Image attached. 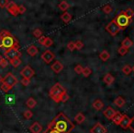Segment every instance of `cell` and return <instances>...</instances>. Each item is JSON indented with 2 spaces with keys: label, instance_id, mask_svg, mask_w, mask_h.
I'll return each instance as SVG.
<instances>
[{
  "label": "cell",
  "instance_id": "ba28073f",
  "mask_svg": "<svg viewBox=\"0 0 134 133\" xmlns=\"http://www.w3.org/2000/svg\"><path fill=\"white\" fill-rule=\"evenodd\" d=\"M34 74H35V72H34V70H32L30 66H26V67L20 71V75L22 76L24 79L30 80L34 76Z\"/></svg>",
  "mask_w": 134,
  "mask_h": 133
},
{
  "label": "cell",
  "instance_id": "30bf717a",
  "mask_svg": "<svg viewBox=\"0 0 134 133\" xmlns=\"http://www.w3.org/2000/svg\"><path fill=\"white\" fill-rule=\"evenodd\" d=\"M55 57V55L50 50H46L45 52H43V54L41 55V59L45 62L46 64H50L52 60Z\"/></svg>",
  "mask_w": 134,
  "mask_h": 133
},
{
  "label": "cell",
  "instance_id": "74e56055",
  "mask_svg": "<svg viewBox=\"0 0 134 133\" xmlns=\"http://www.w3.org/2000/svg\"><path fill=\"white\" fill-rule=\"evenodd\" d=\"M8 3H9V0H0V8H6Z\"/></svg>",
  "mask_w": 134,
  "mask_h": 133
},
{
  "label": "cell",
  "instance_id": "9a60e30c",
  "mask_svg": "<svg viewBox=\"0 0 134 133\" xmlns=\"http://www.w3.org/2000/svg\"><path fill=\"white\" fill-rule=\"evenodd\" d=\"M130 118L127 115H123V118H122V120H121L119 126H120L123 129H128L129 127H130Z\"/></svg>",
  "mask_w": 134,
  "mask_h": 133
},
{
  "label": "cell",
  "instance_id": "277c9868",
  "mask_svg": "<svg viewBox=\"0 0 134 133\" xmlns=\"http://www.w3.org/2000/svg\"><path fill=\"white\" fill-rule=\"evenodd\" d=\"M114 19H115L116 23H117L118 26H119L121 30H124L125 28H127V27L130 25V23L131 22V19H130L128 16H126L124 11H121Z\"/></svg>",
  "mask_w": 134,
  "mask_h": 133
},
{
  "label": "cell",
  "instance_id": "f907efd6",
  "mask_svg": "<svg viewBox=\"0 0 134 133\" xmlns=\"http://www.w3.org/2000/svg\"><path fill=\"white\" fill-rule=\"evenodd\" d=\"M132 71H134V67H133V68H132Z\"/></svg>",
  "mask_w": 134,
  "mask_h": 133
},
{
  "label": "cell",
  "instance_id": "2e32d148",
  "mask_svg": "<svg viewBox=\"0 0 134 133\" xmlns=\"http://www.w3.org/2000/svg\"><path fill=\"white\" fill-rule=\"evenodd\" d=\"M38 52H39L38 48L33 45H30V46L27 48V53H28V55H30V56H35L36 55L38 54Z\"/></svg>",
  "mask_w": 134,
  "mask_h": 133
},
{
  "label": "cell",
  "instance_id": "6da1fadb",
  "mask_svg": "<svg viewBox=\"0 0 134 133\" xmlns=\"http://www.w3.org/2000/svg\"><path fill=\"white\" fill-rule=\"evenodd\" d=\"M54 119V129L60 133H71L75 129V125L63 113H59Z\"/></svg>",
  "mask_w": 134,
  "mask_h": 133
},
{
  "label": "cell",
  "instance_id": "7dc6e473",
  "mask_svg": "<svg viewBox=\"0 0 134 133\" xmlns=\"http://www.w3.org/2000/svg\"><path fill=\"white\" fill-rule=\"evenodd\" d=\"M49 133H60L58 130H56V129H52V130H49Z\"/></svg>",
  "mask_w": 134,
  "mask_h": 133
},
{
  "label": "cell",
  "instance_id": "e0dca14e",
  "mask_svg": "<svg viewBox=\"0 0 134 133\" xmlns=\"http://www.w3.org/2000/svg\"><path fill=\"white\" fill-rule=\"evenodd\" d=\"M103 81H104V82L106 83V84L110 85V84H112L114 81H115V78H114L113 75H111L110 73H108V74H106V75L104 76V78H103Z\"/></svg>",
  "mask_w": 134,
  "mask_h": 133
},
{
  "label": "cell",
  "instance_id": "d6a6232c",
  "mask_svg": "<svg viewBox=\"0 0 134 133\" xmlns=\"http://www.w3.org/2000/svg\"><path fill=\"white\" fill-rule=\"evenodd\" d=\"M118 52H119V54L120 55V56H125V55L129 52V49L125 48V47H123V46H120L119 48V50H118Z\"/></svg>",
  "mask_w": 134,
  "mask_h": 133
},
{
  "label": "cell",
  "instance_id": "bcb514c9",
  "mask_svg": "<svg viewBox=\"0 0 134 133\" xmlns=\"http://www.w3.org/2000/svg\"><path fill=\"white\" fill-rule=\"evenodd\" d=\"M46 39H47V37L46 36H41V38H39V43H41V45H44V43H45V41H46Z\"/></svg>",
  "mask_w": 134,
  "mask_h": 133
},
{
  "label": "cell",
  "instance_id": "8d00e7d4",
  "mask_svg": "<svg viewBox=\"0 0 134 133\" xmlns=\"http://www.w3.org/2000/svg\"><path fill=\"white\" fill-rule=\"evenodd\" d=\"M52 45H53V41H52V40L51 39V38L47 37V39H46V41H45V43H44V45H43V46H45V47H51Z\"/></svg>",
  "mask_w": 134,
  "mask_h": 133
},
{
  "label": "cell",
  "instance_id": "681fc988",
  "mask_svg": "<svg viewBox=\"0 0 134 133\" xmlns=\"http://www.w3.org/2000/svg\"><path fill=\"white\" fill-rule=\"evenodd\" d=\"M2 81H3V78L1 77V76H0V84H1V83H2Z\"/></svg>",
  "mask_w": 134,
  "mask_h": 133
},
{
  "label": "cell",
  "instance_id": "836d02e7",
  "mask_svg": "<svg viewBox=\"0 0 134 133\" xmlns=\"http://www.w3.org/2000/svg\"><path fill=\"white\" fill-rule=\"evenodd\" d=\"M75 48H76L77 50H81V49L84 47V43H83L82 41H80V40L75 42Z\"/></svg>",
  "mask_w": 134,
  "mask_h": 133
},
{
  "label": "cell",
  "instance_id": "7a4b0ae2",
  "mask_svg": "<svg viewBox=\"0 0 134 133\" xmlns=\"http://www.w3.org/2000/svg\"><path fill=\"white\" fill-rule=\"evenodd\" d=\"M13 47L19 49V43L18 39L8 31H1L0 32V48L8 50Z\"/></svg>",
  "mask_w": 134,
  "mask_h": 133
},
{
  "label": "cell",
  "instance_id": "ffe728a7",
  "mask_svg": "<svg viewBox=\"0 0 134 133\" xmlns=\"http://www.w3.org/2000/svg\"><path fill=\"white\" fill-rule=\"evenodd\" d=\"M114 104H115V105H117L118 107H123L125 104H126V101H125V99L123 97H121V96H119V97H117L115 99V101H114Z\"/></svg>",
  "mask_w": 134,
  "mask_h": 133
},
{
  "label": "cell",
  "instance_id": "ac0fdd59",
  "mask_svg": "<svg viewBox=\"0 0 134 133\" xmlns=\"http://www.w3.org/2000/svg\"><path fill=\"white\" fill-rule=\"evenodd\" d=\"M93 107L96 109V110L100 111V110H102V108L104 107V103H103V102L101 101V100L97 99V100H96V101H94Z\"/></svg>",
  "mask_w": 134,
  "mask_h": 133
},
{
  "label": "cell",
  "instance_id": "83f0119b",
  "mask_svg": "<svg viewBox=\"0 0 134 133\" xmlns=\"http://www.w3.org/2000/svg\"><path fill=\"white\" fill-rule=\"evenodd\" d=\"M122 72L125 74V75H130L132 72V68L130 65H126L122 68Z\"/></svg>",
  "mask_w": 134,
  "mask_h": 133
},
{
  "label": "cell",
  "instance_id": "f1b7e54d",
  "mask_svg": "<svg viewBox=\"0 0 134 133\" xmlns=\"http://www.w3.org/2000/svg\"><path fill=\"white\" fill-rule=\"evenodd\" d=\"M102 10H103V12H104V13L109 14V13H111V11H112V8H111V6H110V5L107 4L102 8Z\"/></svg>",
  "mask_w": 134,
  "mask_h": 133
},
{
  "label": "cell",
  "instance_id": "7bdbcfd3",
  "mask_svg": "<svg viewBox=\"0 0 134 133\" xmlns=\"http://www.w3.org/2000/svg\"><path fill=\"white\" fill-rule=\"evenodd\" d=\"M8 61L6 59V58H4V59L2 60V62H1V64H0V67L3 68H5L8 67Z\"/></svg>",
  "mask_w": 134,
  "mask_h": 133
},
{
  "label": "cell",
  "instance_id": "4fadbf2b",
  "mask_svg": "<svg viewBox=\"0 0 134 133\" xmlns=\"http://www.w3.org/2000/svg\"><path fill=\"white\" fill-rule=\"evenodd\" d=\"M30 130L31 133H41L42 131V126L39 122H34L30 127Z\"/></svg>",
  "mask_w": 134,
  "mask_h": 133
},
{
  "label": "cell",
  "instance_id": "5bb4252c",
  "mask_svg": "<svg viewBox=\"0 0 134 133\" xmlns=\"http://www.w3.org/2000/svg\"><path fill=\"white\" fill-rule=\"evenodd\" d=\"M52 71H54L55 73H60V72L62 71V70H63V65L61 63L60 61H55L53 64L52 65Z\"/></svg>",
  "mask_w": 134,
  "mask_h": 133
},
{
  "label": "cell",
  "instance_id": "44dd1931",
  "mask_svg": "<svg viewBox=\"0 0 134 133\" xmlns=\"http://www.w3.org/2000/svg\"><path fill=\"white\" fill-rule=\"evenodd\" d=\"M61 19L64 23H69L72 19V15L70 13H68V12H64V13L61 16Z\"/></svg>",
  "mask_w": 134,
  "mask_h": 133
},
{
  "label": "cell",
  "instance_id": "52a82bcc",
  "mask_svg": "<svg viewBox=\"0 0 134 133\" xmlns=\"http://www.w3.org/2000/svg\"><path fill=\"white\" fill-rule=\"evenodd\" d=\"M4 56L8 60H11V59H14L16 57H20L21 56V52H19V48H10V49H8L4 52Z\"/></svg>",
  "mask_w": 134,
  "mask_h": 133
},
{
  "label": "cell",
  "instance_id": "e575fe53",
  "mask_svg": "<svg viewBox=\"0 0 134 133\" xmlns=\"http://www.w3.org/2000/svg\"><path fill=\"white\" fill-rule=\"evenodd\" d=\"M83 70H84V68H83L82 65H76L75 67V71L76 72L77 74H82L83 73Z\"/></svg>",
  "mask_w": 134,
  "mask_h": 133
},
{
  "label": "cell",
  "instance_id": "d6986e66",
  "mask_svg": "<svg viewBox=\"0 0 134 133\" xmlns=\"http://www.w3.org/2000/svg\"><path fill=\"white\" fill-rule=\"evenodd\" d=\"M121 46H123V47H125V48H130V47L133 45V42L131 41V40L130 39L129 37H126L124 40L122 41V43H121Z\"/></svg>",
  "mask_w": 134,
  "mask_h": 133
},
{
  "label": "cell",
  "instance_id": "ee69618b",
  "mask_svg": "<svg viewBox=\"0 0 134 133\" xmlns=\"http://www.w3.org/2000/svg\"><path fill=\"white\" fill-rule=\"evenodd\" d=\"M129 129H130V130L134 133V116L132 118H130V127H129Z\"/></svg>",
  "mask_w": 134,
  "mask_h": 133
},
{
  "label": "cell",
  "instance_id": "f6af8a7d",
  "mask_svg": "<svg viewBox=\"0 0 134 133\" xmlns=\"http://www.w3.org/2000/svg\"><path fill=\"white\" fill-rule=\"evenodd\" d=\"M26 12V8L23 5L19 6V14H24Z\"/></svg>",
  "mask_w": 134,
  "mask_h": 133
},
{
  "label": "cell",
  "instance_id": "9c48e42d",
  "mask_svg": "<svg viewBox=\"0 0 134 133\" xmlns=\"http://www.w3.org/2000/svg\"><path fill=\"white\" fill-rule=\"evenodd\" d=\"M6 8L12 16H14V17L19 15V6H18L15 2L9 1V3H8V5L7 6Z\"/></svg>",
  "mask_w": 134,
  "mask_h": 133
},
{
  "label": "cell",
  "instance_id": "484cf974",
  "mask_svg": "<svg viewBox=\"0 0 134 133\" xmlns=\"http://www.w3.org/2000/svg\"><path fill=\"white\" fill-rule=\"evenodd\" d=\"M75 121H76V123H78V124H82L83 122L86 120V116H84V115L82 114V113H78V114L75 116Z\"/></svg>",
  "mask_w": 134,
  "mask_h": 133
},
{
  "label": "cell",
  "instance_id": "4316f807",
  "mask_svg": "<svg viewBox=\"0 0 134 133\" xmlns=\"http://www.w3.org/2000/svg\"><path fill=\"white\" fill-rule=\"evenodd\" d=\"M59 8L63 12H66V10L69 8V5L66 1H62L61 3L59 4Z\"/></svg>",
  "mask_w": 134,
  "mask_h": 133
},
{
  "label": "cell",
  "instance_id": "b9f144b4",
  "mask_svg": "<svg viewBox=\"0 0 134 133\" xmlns=\"http://www.w3.org/2000/svg\"><path fill=\"white\" fill-rule=\"evenodd\" d=\"M21 84L23 85V86H28V85H30V80H29V79H24L23 78L22 80H21Z\"/></svg>",
  "mask_w": 134,
  "mask_h": 133
},
{
  "label": "cell",
  "instance_id": "c3c4849f",
  "mask_svg": "<svg viewBox=\"0 0 134 133\" xmlns=\"http://www.w3.org/2000/svg\"><path fill=\"white\" fill-rule=\"evenodd\" d=\"M3 59H4V57H3V56H1V55H0V64H1V62H2Z\"/></svg>",
  "mask_w": 134,
  "mask_h": 133
},
{
  "label": "cell",
  "instance_id": "8fae6325",
  "mask_svg": "<svg viewBox=\"0 0 134 133\" xmlns=\"http://www.w3.org/2000/svg\"><path fill=\"white\" fill-rule=\"evenodd\" d=\"M118 111H116L115 109H113L112 107L108 106V108H106L104 111H103V115H104L105 116H106L108 119L109 120H112L113 119V117L116 116V114H117Z\"/></svg>",
  "mask_w": 134,
  "mask_h": 133
},
{
  "label": "cell",
  "instance_id": "cb8c5ba5",
  "mask_svg": "<svg viewBox=\"0 0 134 133\" xmlns=\"http://www.w3.org/2000/svg\"><path fill=\"white\" fill-rule=\"evenodd\" d=\"M26 105H27V106H28L29 108L31 109V108H34V107L36 106V105H37V102H36V100L34 99V98L30 97L28 100H27Z\"/></svg>",
  "mask_w": 134,
  "mask_h": 133
},
{
  "label": "cell",
  "instance_id": "5b68a950",
  "mask_svg": "<svg viewBox=\"0 0 134 133\" xmlns=\"http://www.w3.org/2000/svg\"><path fill=\"white\" fill-rule=\"evenodd\" d=\"M2 82L5 83L6 85H8V86L9 87L10 89H12L14 86H16V85L18 84L19 81H18V79L13 75V74L9 72V73H8L4 78H3V81H2Z\"/></svg>",
  "mask_w": 134,
  "mask_h": 133
},
{
  "label": "cell",
  "instance_id": "60d3db41",
  "mask_svg": "<svg viewBox=\"0 0 134 133\" xmlns=\"http://www.w3.org/2000/svg\"><path fill=\"white\" fill-rule=\"evenodd\" d=\"M67 48L69 49L70 51H74L75 49V42H69L68 45H67Z\"/></svg>",
  "mask_w": 134,
  "mask_h": 133
},
{
  "label": "cell",
  "instance_id": "d4e9b609",
  "mask_svg": "<svg viewBox=\"0 0 134 133\" xmlns=\"http://www.w3.org/2000/svg\"><path fill=\"white\" fill-rule=\"evenodd\" d=\"M99 57H100V59L102 60V61H107V60L109 59L110 55H109V53H108V51L103 50L102 52L99 54Z\"/></svg>",
  "mask_w": 134,
  "mask_h": 133
},
{
  "label": "cell",
  "instance_id": "4dcf8cb0",
  "mask_svg": "<svg viewBox=\"0 0 134 133\" xmlns=\"http://www.w3.org/2000/svg\"><path fill=\"white\" fill-rule=\"evenodd\" d=\"M32 34L34 35V37L36 38H41V36H42V32H41V30H40V29H35V30L33 31V32H32Z\"/></svg>",
  "mask_w": 134,
  "mask_h": 133
},
{
  "label": "cell",
  "instance_id": "7c38bea8",
  "mask_svg": "<svg viewBox=\"0 0 134 133\" xmlns=\"http://www.w3.org/2000/svg\"><path fill=\"white\" fill-rule=\"evenodd\" d=\"M91 133H107L108 130L103 125H101L100 123H97L91 129H90Z\"/></svg>",
  "mask_w": 134,
  "mask_h": 133
},
{
  "label": "cell",
  "instance_id": "f546056e",
  "mask_svg": "<svg viewBox=\"0 0 134 133\" xmlns=\"http://www.w3.org/2000/svg\"><path fill=\"white\" fill-rule=\"evenodd\" d=\"M92 73V70L90 68H88V67H86V68H84V70H83V75L85 76V77H89L90 75H91Z\"/></svg>",
  "mask_w": 134,
  "mask_h": 133
},
{
  "label": "cell",
  "instance_id": "603a6c76",
  "mask_svg": "<svg viewBox=\"0 0 134 133\" xmlns=\"http://www.w3.org/2000/svg\"><path fill=\"white\" fill-rule=\"evenodd\" d=\"M21 62L22 61H21L20 57H16V58H14V59L9 60L10 65H11L12 67H14V68H18V67H19L20 64H21Z\"/></svg>",
  "mask_w": 134,
  "mask_h": 133
},
{
  "label": "cell",
  "instance_id": "d590c367",
  "mask_svg": "<svg viewBox=\"0 0 134 133\" xmlns=\"http://www.w3.org/2000/svg\"><path fill=\"white\" fill-rule=\"evenodd\" d=\"M124 13L126 14V16H128L130 19H132V17L134 16V11L131 9V8H128L124 11Z\"/></svg>",
  "mask_w": 134,
  "mask_h": 133
},
{
  "label": "cell",
  "instance_id": "1f68e13d",
  "mask_svg": "<svg viewBox=\"0 0 134 133\" xmlns=\"http://www.w3.org/2000/svg\"><path fill=\"white\" fill-rule=\"evenodd\" d=\"M23 116H24V117L26 118V119H30V118L33 116V113L30 110H26L23 113Z\"/></svg>",
  "mask_w": 134,
  "mask_h": 133
},
{
  "label": "cell",
  "instance_id": "f35d334b",
  "mask_svg": "<svg viewBox=\"0 0 134 133\" xmlns=\"http://www.w3.org/2000/svg\"><path fill=\"white\" fill-rule=\"evenodd\" d=\"M0 88H1V90H2L4 92H9V91L11 90V89H10L8 85H6L5 83H3V82L1 83V87H0Z\"/></svg>",
  "mask_w": 134,
  "mask_h": 133
},
{
  "label": "cell",
  "instance_id": "7402d4cb",
  "mask_svg": "<svg viewBox=\"0 0 134 133\" xmlns=\"http://www.w3.org/2000/svg\"><path fill=\"white\" fill-rule=\"evenodd\" d=\"M122 118H123V115L122 114H120L119 112H117V114H116V116L113 117V122L116 124V125H118V126H119V124H120V122H121V120H122Z\"/></svg>",
  "mask_w": 134,
  "mask_h": 133
},
{
  "label": "cell",
  "instance_id": "ab89813d",
  "mask_svg": "<svg viewBox=\"0 0 134 133\" xmlns=\"http://www.w3.org/2000/svg\"><path fill=\"white\" fill-rule=\"evenodd\" d=\"M69 95H68V93L67 92H64V93L62 95L61 97V102H63V103H65V102H67L68 100H69Z\"/></svg>",
  "mask_w": 134,
  "mask_h": 133
},
{
  "label": "cell",
  "instance_id": "8992f818",
  "mask_svg": "<svg viewBox=\"0 0 134 133\" xmlns=\"http://www.w3.org/2000/svg\"><path fill=\"white\" fill-rule=\"evenodd\" d=\"M106 31L108 32H109L112 36H116L119 32L121 31V29L118 26V24L116 23L115 19H112L109 23L106 26Z\"/></svg>",
  "mask_w": 134,
  "mask_h": 133
},
{
  "label": "cell",
  "instance_id": "3957f363",
  "mask_svg": "<svg viewBox=\"0 0 134 133\" xmlns=\"http://www.w3.org/2000/svg\"><path fill=\"white\" fill-rule=\"evenodd\" d=\"M64 92H66L65 89L62 86L60 83H56L51 88L50 90V97L56 103L61 102V97Z\"/></svg>",
  "mask_w": 134,
  "mask_h": 133
}]
</instances>
